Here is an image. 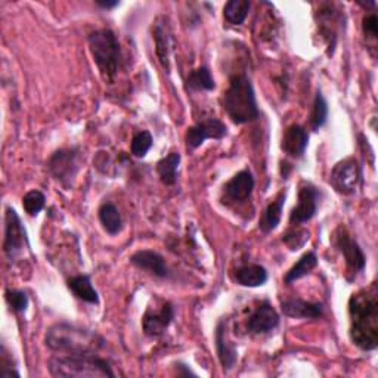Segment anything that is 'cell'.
Masks as SVG:
<instances>
[{"instance_id": "4fadbf2b", "label": "cell", "mask_w": 378, "mask_h": 378, "mask_svg": "<svg viewBox=\"0 0 378 378\" xmlns=\"http://www.w3.org/2000/svg\"><path fill=\"white\" fill-rule=\"evenodd\" d=\"M279 324V315L269 301L263 303L254 310L248 317L247 328L253 334H266V332L275 329Z\"/></svg>"}, {"instance_id": "f546056e", "label": "cell", "mask_w": 378, "mask_h": 378, "mask_svg": "<svg viewBox=\"0 0 378 378\" xmlns=\"http://www.w3.org/2000/svg\"><path fill=\"white\" fill-rule=\"evenodd\" d=\"M151 146H153V134H151L148 130H142L133 136L130 151L134 157L144 158L148 154Z\"/></svg>"}, {"instance_id": "44dd1931", "label": "cell", "mask_w": 378, "mask_h": 378, "mask_svg": "<svg viewBox=\"0 0 378 378\" xmlns=\"http://www.w3.org/2000/svg\"><path fill=\"white\" fill-rule=\"evenodd\" d=\"M216 349H218V356L223 370L229 371L234 368L238 353L235 346L226 340L225 329H223V322H219L218 329H216Z\"/></svg>"}, {"instance_id": "ac0fdd59", "label": "cell", "mask_w": 378, "mask_h": 378, "mask_svg": "<svg viewBox=\"0 0 378 378\" xmlns=\"http://www.w3.org/2000/svg\"><path fill=\"white\" fill-rule=\"evenodd\" d=\"M68 289L70 291L86 303L90 305H98L99 303V296L98 291L94 289L92 281L87 275H75L68 279Z\"/></svg>"}, {"instance_id": "2e32d148", "label": "cell", "mask_w": 378, "mask_h": 378, "mask_svg": "<svg viewBox=\"0 0 378 378\" xmlns=\"http://www.w3.org/2000/svg\"><path fill=\"white\" fill-rule=\"evenodd\" d=\"M130 263L142 270H146L148 274L156 275L158 278L168 277V266L161 254L153 250H139L130 257Z\"/></svg>"}, {"instance_id": "6da1fadb", "label": "cell", "mask_w": 378, "mask_h": 378, "mask_svg": "<svg viewBox=\"0 0 378 378\" xmlns=\"http://www.w3.org/2000/svg\"><path fill=\"white\" fill-rule=\"evenodd\" d=\"M351 339L359 349L371 352L378 346V291L371 285L349 300Z\"/></svg>"}, {"instance_id": "d4e9b609", "label": "cell", "mask_w": 378, "mask_h": 378, "mask_svg": "<svg viewBox=\"0 0 378 378\" xmlns=\"http://www.w3.org/2000/svg\"><path fill=\"white\" fill-rule=\"evenodd\" d=\"M180 164V154L179 153H170L168 157L161 158L157 163V173L164 185H175L177 180V170Z\"/></svg>"}, {"instance_id": "7402d4cb", "label": "cell", "mask_w": 378, "mask_h": 378, "mask_svg": "<svg viewBox=\"0 0 378 378\" xmlns=\"http://www.w3.org/2000/svg\"><path fill=\"white\" fill-rule=\"evenodd\" d=\"M284 201H285V192H281L275 201H272L266 210L263 211V216L259 222V228L262 232L269 234L274 229H277V226L281 222L282 218V207H284Z\"/></svg>"}, {"instance_id": "603a6c76", "label": "cell", "mask_w": 378, "mask_h": 378, "mask_svg": "<svg viewBox=\"0 0 378 378\" xmlns=\"http://www.w3.org/2000/svg\"><path fill=\"white\" fill-rule=\"evenodd\" d=\"M98 216L105 232H108L110 235H117L122 231L123 220L122 216H120L118 208L114 204L103 203L98 210Z\"/></svg>"}, {"instance_id": "e575fe53", "label": "cell", "mask_w": 378, "mask_h": 378, "mask_svg": "<svg viewBox=\"0 0 378 378\" xmlns=\"http://www.w3.org/2000/svg\"><path fill=\"white\" fill-rule=\"evenodd\" d=\"M96 5L101 6L102 9H113V8L118 6L120 2H117V0H114V2H103V0H98Z\"/></svg>"}, {"instance_id": "e0dca14e", "label": "cell", "mask_w": 378, "mask_h": 378, "mask_svg": "<svg viewBox=\"0 0 378 378\" xmlns=\"http://www.w3.org/2000/svg\"><path fill=\"white\" fill-rule=\"evenodd\" d=\"M281 309L285 316L290 317H308V320H316L322 316L324 308L321 303H312L301 298H286L281 301Z\"/></svg>"}, {"instance_id": "5b68a950", "label": "cell", "mask_w": 378, "mask_h": 378, "mask_svg": "<svg viewBox=\"0 0 378 378\" xmlns=\"http://www.w3.org/2000/svg\"><path fill=\"white\" fill-rule=\"evenodd\" d=\"M89 49L105 82H113L120 64V43L113 30L101 28L89 34Z\"/></svg>"}, {"instance_id": "277c9868", "label": "cell", "mask_w": 378, "mask_h": 378, "mask_svg": "<svg viewBox=\"0 0 378 378\" xmlns=\"http://www.w3.org/2000/svg\"><path fill=\"white\" fill-rule=\"evenodd\" d=\"M49 372L63 378H107L115 377L110 364L96 353H61L48 362Z\"/></svg>"}, {"instance_id": "83f0119b", "label": "cell", "mask_w": 378, "mask_h": 378, "mask_svg": "<svg viewBox=\"0 0 378 378\" xmlns=\"http://www.w3.org/2000/svg\"><path fill=\"white\" fill-rule=\"evenodd\" d=\"M327 120H328V103H327L324 95L321 92H317L315 96L313 108H312V114H310L312 129L313 130L321 129L322 126H325Z\"/></svg>"}, {"instance_id": "3957f363", "label": "cell", "mask_w": 378, "mask_h": 378, "mask_svg": "<svg viewBox=\"0 0 378 378\" xmlns=\"http://www.w3.org/2000/svg\"><path fill=\"white\" fill-rule=\"evenodd\" d=\"M222 107L235 125L256 122L260 117L254 87L247 74H235L223 92Z\"/></svg>"}, {"instance_id": "f1b7e54d", "label": "cell", "mask_w": 378, "mask_h": 378, "mask_svg": "<svg viewBox=\"0 0 378 378\" xmlns=\"http://www.w3.org/2000/svg\"><path fill=\"white\" fill-rule=\"evenodd\" d=\"M44 204H46V196L37 189L28 191L23 199V207L25 210V213L32 218L40 213V211L44 208Z\"/></svg>"}, {"instance_id": "836d02e7", "label": "cell", "mask_w": 378, "mask_h": 378, "mask_svg": "<svg viewBox=\"0 0 378 378\" xmlns=\"http://www.w3.org/2000/svg\"><path fill=\"white\" fill-rule=\"evenodd\" d=\"M176 371H177V374H179V375H185V377L192 375V377H196V374H195V372H192V371H191V368H189L188 365H185V364H180V362H179V364H176Z\"/></svg>"}, {"instance_id": "d6986e66", "label": "cell", "mask_w": 378, "mask_h": 378, "mask_svg": "<svg viewBox=\"0 0 378 378\" xmlns=\"http://www.w3.org/2000/svg\"><path fill=\"white\" fill-rule=\"evenodd\" d=\"M165 23L160 20L154 25V40H156V52L160 59V64L165 71H170V34Z\"/></svg>"}, {"instance_id": "5bb4252c", "label": "cell", "mask_w": 378, "mask_h": 378, "mask_svg": "<svg viewBox=\"0 0 378 378\" xmlns=\"http://www.w3.org/2000/svg\"><path fill=\"white\" fill-rule=\"evenodd\" d=\"M253 189H254V177L251 172L241 170L223 187L225 200L232 203H243L250 199Z\"/></svg>"}, {"instance_id": "7a4b0ae2", "label": "cell", "mask_w": 378, "mask_h": 378, "mask_svg": "<svg viewBox=\"0 0 378 378\" xmlns=\"http://www.w3.org/2000/svg\"><path fill=\"white\" fill-rule=\"evenodd\" d=\"M44 343L58 353H96L105 346V340L98 332L67 322L52 325Z\"/></svg>"}, {"instance_id": "d6a6232c", "label": "cell", "mask_w": 378, "mask_h": 378, "mask_svg": "<svg viewBox=\"0 0 378 378\" xmlns=\"http://www.w3.org/2000/svg\"><path fill=\"white\" fill-rule=\"evenodd\" d=\"M362 30H364V34L368 39H377L378 36V20L375 13H368L367 17L362 21Z\"/></svg>"}, {"instance_id": "4316f807", "label": "cell", "mask_w": 378, "mask_h": 378, "mask_svg": "<svg viewBox=\"0 0 378 378\" xmlns=\"http://www.w3.org/2000/svg\"><path fill=\"white\" fill-rule=\"evenodd\" d=\"M250 8L251 4L248 0H231L223 8V17L232 25H241L244 24Z\"/></svg>"}, {"instance_id": "484cf974", "label": "cell", "mask_w": 378, "mask_h": 378, "mask_svg": "<svg viewBox=\"0 0 378 378\" xmlns=\"http://www.w3.org/2000/svg\"><path fill=\"white\" fill-rule=\"evenodd\" d=\"M187 87L192 92H201V90H215L216 83L211 71L207 67L195 68L189 73L187 79Z\"/></svg>"}, {"instance_id": "52a82bcc", "label": "cell", "mask_w": 378, "mask_h": 378, "mask_svg": "<svg viewBox=\"0 0 378 378\" xmlns=\"http://www.w3.org/2000/svg\"><path fill=\"white\" fill-rule=\"evenodd\" d=\"M25 248H28V238L21 219L12 207H6L4 251L8 256V259L15 260L24 253Z\"/></svg>"}, {"instance_id": "4dcf8cb0", "label": "cell", "mask_w": 378, "mask_h": 378, "mask_svg": "<svg viewBox=\"0 0 378 378\" xmlns=\"http://www.w3.org/2000/svg\"><path fill=\"white\" fill-rule=\"evenodd\" d=\"M5 300L8 306L15 313H24L28 308V296L24 291L18 290H6L5 291Z\"/></svg>"}, {"instance_id": "9c48e42d", "label": "cell", "mask_w": 378, "mask_h": 378, "mask_svg": "<svg viewBox=\"0 0 378 378\" xmlns=\"http://www.w3.org/2000/svg\"><path fill=\"white\" fill-rule=\"evenodd\" d=\"M48 168L55 179L64 187H70L80 169V153L77 148L59 149L49 158Z\"/></svg>"}, {"instance_id": "8fae6325", "label": "cell", "mask_w": 378, "mask_h": 378, "mask_svg": "<svg viewBox=\"0 0 378 378\" xmlns=\"http://www.w3.org/2000/svg\"><path fill=\"white\" fill-rule=\"evenodd\" d=\"M175 320V309L170 301H161L160 306H149L142 317V328L148 337H160Z\"/></svg>"}, {"instance_id": "1f68e13d", "label": "cell", "mask_w": 378, "mask_h": 378, "mask_svg": "<svg viewBox=\"0 0 378 378\" xmlns=\"http://www.w3.org/2000/svg\"><path fill=\"white\" fill-rule=\"evenodd\" d=\"M308 239H309L308 231H293L285 234L282 238V241L290 247V250H298L301 246H305Z\"/></svg>"}, {"instance_id": "cb8c5ba5", "label": "cell", "mask_w": 378, "mask_h": 378, "mask_svg": "<svg viewBox=\"0 0 378 378\" xmlns=\"http://www.w3.org/2000/svg\"><path fill=\"white\" fill-rule=\"evenodd\" d=\"M317 266V257L313 251H309L306 254H303L298 259V262L285 274L284 277V282L285 284H293L296 282L297 279L306 277L308 274H310V272Z\"/></svg>"}, {"instance_id": "9a60e30c", "label": "cell", "mask_w": 378, "mask_h": 378, "mask_svg": "<svg viewBox=\"0 0 378 378\" xmlns=\"http://www.w3.org/2000/svg\"><path fill=\"white\" fill-rule=\"evenodd\" d=\"M308 144H309L308 130L300 125H293L285 130L282 136L281 149L286 156H290L293 158H300L305 156Z\"/></svg>"}, {"instance_id": "8992f818", "label": "cell", "mask_w": 378, "mask_h": 378, "mask_svg": "<svg viewBox=\"0 0 378 378\" xmlns=\"http://www.w3.org/2000/svg\"><path fill=\"white\" fill-rule=\"evenodd\" d=\"M362 180V169L356 158L339 161L331 170L329 184L339 194L352 195Z\"/></svg>"}, {"instance_id": "ffe728a7", "label": "cell", "mask_w": 378, "mask_h": 378, "mask_svg": "<svg viewBox=\"0 0 378 378\" xmlns=\"http://www.w3.org/2000/svg\"><path fill=\"white\" fill-rule=\"evenodd\" d=\"M235 281L243 286L256 289V286H262L266 284L267 270L260 265H247L235 272Z\"/></svg>"}, {"instance_id": "ba28073f", "label": "cell", "mask_w": 378, "mask_h": 378, "mask_svg": "<svg viewBox=\"0 0 378 378\" xmlns=\"http://www.w3.org/2000/svg\"><path fill=\"white\" fill-rule=\"evenodd\" d=\"M332 244L343 254L347 267L356 277V274L365 269L367 259L365 254L359 247V244L352 238V235L347 232L344 226H339V228L332 234Z\"/></svg>"}, {"instance_id": "7c38bea8", "label": "cell", "mask_w": 378, "mask_h": 378, "mask_svg": "<svg viewBox=\"0 0 378 378\" xmlns=\"http://www.w3.org/2000/svg\"><path fill=\"white\" fill-rule=\"evenodd\" d=\"M317 196L320 192L310 184H301L298 191L297 206L291 210L290 222L294 225L306 223L316 215L317 210Z\"/></svg>"}, {"instance_id": "30bf717a", "label": "cell", "mask_w": 378, "mask_h": 378, "mask_svg": "<svg viewBox=\"0 0 378 378\" xmlns=\"http://www.w3.org/2000/svg\"><path fill=\"white\" fill-rule=\"evenodd\" d=\"M228 134V129H226L225 123H222L218 118H206L203 122H199L196 125L188 127L185 134V142L188 149H196L204 144L207 139H216L220 141L225 136Z\"/></svg>"}]
</instances>
